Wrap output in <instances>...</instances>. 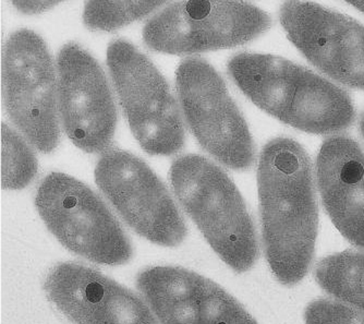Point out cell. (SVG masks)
<instances>
[{
	"label": "cell",
	"instance_id": "1",
	"mask_svg": "<svg viewBox=\"0 0 364 324\" xmlns=\"http://www.w3.org/2000/svg\"><path fill=\"white\" fill-rule=\"evenodd\" d=\"M264 254L278 282H301L312 264L318 207L310 157L299 142L275 138L257 164Z\"/></svg>",
	"mask_w": 364,
	"mask_h": 324
},
{
	"label": "cell",
	"instance_id": "2",
	"mask_svg": "<svg viewBox=\"0 0 364 324\" xmlns=\"http://www.w3.org/2000/svg\"><path fill=\"white\" fill-rule=\"evenodd\" d=\"M176 198L218 257L235 272L259 258L255 223L243 197L223 168L201 155L175 160L169 172Z\"/></svg>",
	"mask_w": 364,
	"mask_h": 324
},
{
	"label": "cell",
	"instance_id": "3",
	"mask_svg": "<svg viewBox=\"0 0 364 324\" xmlns=\"http://www.w3.org/2000/svg\"><path fill=\"white\" fill-rule=\"evenodd\" d=\"M41 219L69 251L94 263L122 266L134 249L105 202L87 184L63 173H50L38 186Z\"/></svg>",
	"mask_w": 364,
	"mask_h": 324
},
{
	"label": "cell",
	"instance_id": "4",
	"mask_svg": "<svg viewBox=\"0 0 364 324\" xmlns=\"http://www.w3.org/2000/svg\"><path fill=\"white\" fill-rule=\"evenodd\" d=\"M107 67L134 138L151 155H173L183 147L181 108L168 82L146 55L128 41L107 48Z\"/></svg>",
	"mask_w": 364,
	"mask_h": 324
},
{
	"label": "cell",
	"instance_id": "5",
	"mask_svg": "<svg viewBox=\"0 0 364 324\" xmlns=\"http://www.w3.org/2000/svg\"><path fill=\"white\" fill-rule=\"evenodd\" d=\"M1 78L4 103L14 126L38 151H54L60 138L58 73L38 33L21 28L8 38Z\"/></svg>",
	"mask_w": 364,
	"mask_h": 324
},
{
	"label": "cell",
	"instance_id": "6",
	"mask_svg": "<svg viewBox=\"0 0 364 324\" xmlns=\"http://www.w3.org/2000/svg\"><path fill=\"white\" fill-rule=\"evenodd\" d=\"M271 26L267 12L242 0H179L145 23L143 40L155 52L192 55L240 46Z\"/></svg>",
	"mask_w": 364,
	"mask_h": 324
},
{
	"label": "cell",
	"instance_id": "7",
	"mask_svg": "<svg viewBox=\"0 0 364 324\" xmlns=\"http://www.w3.org/2000/svg\"><path fill=\"white\" fill-rule=\"evenodd\" d=\"M176 89L182 116L210 157L231 169H249L255 161L252 135L226 82L208 61H181Z\"/></svg>",
	"mask_w": 364,
	"mask_h": 324
},
{
	"label": "cell",
	"instance_id": "8",
	"mask_svg": "<svg viewBox=\"0 0 364 324\" xmlns=\"http://www.w3.org/2000/svg\"><path fill=\"white\" fill-rule=\"evenodd\" d=\"M96 184L126 224L164 247L185 241V219L168 189L140 157L124 150H108L94 172Z\"/></svg>",
	"mask_w": 364,
	"mask_h": 324
},
{
	"label": "cell",
	"instance_id": "9",
	"mask_svg": "<svg viewBox=\"0 0 364 324\" xmlns=\"http://www.w3.org/2000/svg\"><path fill=\"white\" fill-rule=\"evenodd\" d=\"M59 117L63 131L82 151L106 152L117 128V108L98 61L77 43L57 55Z\"/></svg>",
	"mask_w": 364,
	"mask_h": 324
},
{
	"label": "cell",
	"instance_id": "10",
	"mask_svg": "<svg viewBox=\"0 0 364 324\" xmlns=\"http://www.w3.org/2000/svg\"><path fill=\"white\" fill-rule=\"evenodd\" d=\"M279 20L292 44L318 70L364 90V26L308 0H285Z\"/></svg>",
	"mask_w": 364,
	"mask_h": 324
},
{
	"label": "cell",
	"instance_id": "11",
	"mask_svg": "<svg viewBox=\"0 0 364 324\" xmlns=\"http://www.w3.org/2000/svg\"><path fill=\"white\" fill-rule=\"evenodd\" d=\"M44 292L73 324H159L150 305L136 293L83 264L53 266Z\"/></svg>",
	"mask_w": 364,
	"mask_h": 324
},
{
	"label": "cell",
	"instance_id": "12",
	"mask_svg": "<svg viewBox=\"0 0 364 324\" xmlns=\"http://www.w3.org/2000/svg\"><path fill=\"white\" fill-rule=\"evenodd\" d=\"M136 287L161 324H257L223 287L179 266H153Z\"/></svg>",
	"mask_w": 364,
	"mask_h": 324
},
{
	"label": "cell",
	"instance_id": "13",
	"mask_svg": "<svg viewBox=\"0 0 364 324\" xmlns=\"http://www.w3.org/2000/svg\"><path fill=\"white\" fill-rule=\"evenodd\" d=\"M323 206L343 237L364 250V151L347 135L329 137L316 157Z\"/></svg>",
	"mask_w": 364,
	"mask_h": 324
},
{
	"label": "cell",
	"instance_id": "14",
	"mask_svg": "<svg viewBox=\"0 0 364 324\" xmlns=\"http://www.w3.org/2000/svg\"><path fill=\"white\" fill-rule=\"evenodd\" d=\"M227 69L253 104L285 122L304 67L274 55L240 53L228 61Z\"/></svg>",
	"mask_w": 364,
	"mask_h": 324
},
{
	"label": "cell",
	"instance_id": "15",
	"mask_svg": "<svg viewBox=\"0 0 364 324\" xmlns=\"http://www.w3.org/2000/svg\"><path fill=\"white\" fill-rule=\"evenodd\" d=\"M355 116L345 90L304 68L284 122L304 132L331 135L350 127Z\"/></svg>",
	"mask_w": 364,
	"mask_h": 324
},
{
	"label": "cell",
	"instance_id": "16",
	"mask_svg": "<svg viewBox=\"0 0 364 324\" xmlns=\"http://www.w3.org/2000/svg\"><path fill=\"white\" fill-rule=\"evenodd\" d=\"M316 280L329 296L364 313V254L343 251L318 262Z\"/></svg>",
	"mask_w": 364,
	"mask_h": 324
},
{
	"label": "cell",
	"instance_id": "17",
	"mask_svg": "<svg viewBox=\"0 0 364 324\" xmlns=\"http://www.w3.org/2000/svg\"><path fill=\"white\" fill-rule=\"evenodd\" d=\"M168 0H87L83 22L92 31L112 32L144 19Z\"/></svg>",
	"mask_w": 364,
	"mask_h": 324
},
{
	"label": "cell",
	"instance_id": "18",
	"mask_svg": "<svg viewBox=\"0 0 364 324\" xmlns=\"http://www.w3.org/2000/svg\"><path fill=\"white\" fill-rule=\"evenodd\" d=\"M38 162L32 149L16 130L1 125V186L6 190H21L32 182Z\"/></svg>",
	"mask_w": 364,
	"mask_h": 324
},
{
	"label": "cell",
	"instance_id": "19",
	"mask_svg": "<svg viewBox=\"0 0 364 324\" xmlns=\"http://www.w3.org/2000/svg\"><path fill=\"white\" fill-rule=\"evenodd\" d=\"M306 324H364V313L341 301L318 299L306 307Z\"/></svg>",
	"mask_w": 364,
	"mask_h": 324
},
{
	"label": "cell",
	"instance_id": "20",
	"mask_svg": "<svg viewBox=\"0 0 364 324\" xmlns=\"http://www.w3.org/2000/svg\"><path fill=\"white\" fill-rule=\"evenodd\" d=\"M63 1V0H10L14 9L28 16L42 14Z\"/></svg>",
	"mask_w": 364,
	"mask_h": 324
},
{
	"label": "cell",
	"instance_id": "21",
	"mask_svg": "<svg viewBox=\"0 0 364 324\" xmlns=\"http://www.w3.org/2000/svg\"><path fill=\"white\" fill-rule=\"evenodd\" d=\"M345 1L364 14V0H345Z\"/></svg>",
	"mask_w": 364,
	"mask_h": 324
},
{
	"label": "cell",
	"instance_id": "22",
	"mask_svg": "<svg viewBox=\"0 0 364 324\" xmlns=\"http://www.w3.org/2000/svg\"><path fill=\"white\" fill-rule=\"evenodd\" d=\"M360 131H361L362 137L364 138V113L362 115L361 120H360Z\"/></svg>",
	"mask_w": 364,
	"mask_h": 324
}]
</instances>
